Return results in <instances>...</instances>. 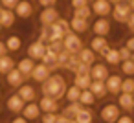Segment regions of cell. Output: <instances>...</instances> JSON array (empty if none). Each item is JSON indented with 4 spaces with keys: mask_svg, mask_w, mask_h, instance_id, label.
Masks as SVG:
<instances>
[{
    "mask_svg": "<svg viewBox=\"0 0 134 123\" xmlns=\"http://www.w3.org/2000/svg\"><path fill=\"white\" fill-rule=\"evenodd\" d=\"M66 79L61 74H52L44 83H41V92L42 96H50L53 99H63L66 92Z\"/></svg>",
    "mask_w": 134,
    "mask_h": 123,
    "instance_id": "1",
    "label": "cell"
},
{
    "mask_svg": "<svg viewBox=\"0 0 134 123\" xmlns=\"http://www.w3.org/2000/svg\"><path fill=\"white\" fill-rule=\"evenodd\" d=\"M119 114H121V108L118 107V103H107L99 108V118L105 123H116Z\"/></svg>",
    "mask_w": 134,
    "mask_h": 123,
    "instance_id": "2",
    "label": "cell"
},
{
    "mask_svg": "<svg viewBox=\"0 0 134 123\" xmlns=\"http://www.w3.org/2000/svg\"><path fill=\"white\" fill-rule=\"evenodd\" d=\"M83 46H85L83 44V39L77 33H74V31H70V33H66L63 37V48L66 52H70V53H79V50Z\"/></svg>",
    "mask_w": 134,
    "mask_h": 123,
    "instance_id": "3",
    "label": "cell"
},
{
    "mask_svg": "<svg viewBox=\"0 0 134 123\" xmlns=\"http://www.w3.org/2000/svg\"><path fill=\"white\" fill-rule=\"evenodd\" d=\"M110 13H112V17H114L116 22L125 24L127 19H129V15L132 13V9L129 6V2H118V4H112V11Z\"/></svg>",
    "mask_w": 134,
    "mask_h": 123,
    "instance_id": "4",
    "label": "cell"
},
{
    "mask_svg": "<svg viewBox=\"0 0 134 123\" xmlns=\"http://www.w3.org/2000/svg\"><path fill=\"white\" fill-rule=\"evenodd\" d=\"M50 75H52V70H50L44 63H39V64L35 63V66H33V70H31V75H30V77H31L35 83H44Z\"/></svg>",
    "mask_w": 134,
    "mask_h": 123,
    "instance_id": "5",
    "label": "cell"
},
{
    "mask_svg": "<svg viewBox=\"0 0 134 123\" xmlns=\"http://www.w3.org/2000/svg\"><path fill=\"white\" fill-rule=\"evenodd\" d=\"M121 75L119 74H108V77L105 79V86H107V94L118 96L121 92Z\"/></svg>",
    "mask_w": 134,
    "mask_h": 123,
    "instance_id": "6",
    "label": "cell"
},
{
    "mask_svg": "<svg viewBox=\"0 0 134 123\" xmlns=\"http://www.w3.org/2000/svg\"><path fill=\"white\" fill-rule=\"evenodd\" d=\"M24 105H26V101H24L19 94H11V96H8V99H6V108H8L9 112H13V114H20L22 108H24Z\"/></svg>",
    "mask_w": 134,
    "mask_h": 123,
    "instance_id": "7",
    "label": "cell"
},
{
    "mask_svg": "<svg viewBox=\"0 0 134 123\" xmlns=\"http://www.w3.org/2000/svg\"><path fill=\"white\" fill-rule=\"evenodd\" d=\"M28 121H35V119H39L41 118V107H39V103L37 101H30V103H26L24 105V108H22V112H20Z\"/></svg>",
    "mask_w": 134,
    "mask_h": 123,
    "instance_id": "8",
    "label": "cell"
},
{
    "mask_svg": "<svg viewBox=\"0 0 134 123\" xmlns=\"http://www.w3.org/2000/svg\"><path fill=\"white\" fill-rule=\"evenodd\" d=\"M92 13H96L97 17H108L112 11V4L108 0H92Z\"/></svg>",
    "mask_w": 134,
    "mask_h": 123,
    "instance_id": "9",
    "label": "cell"
},
{
    "mask_svg": "<svg viewBox=\"0 0 134 123\" xmlns=\"http://www.w3.org/2000/svg\"><path fill=\"white\" fill-rule=\"evenodd\" d=\"M13 11L19 19H30L33 15V4L30 0H19V4L13 8Z\"/></svg>",
    "mask_w": 134,
    "mask_h": 123,
    "instance_id": "10",
    "label": "cell"
},
{
    "mask_svg": "<svg viewBox=\"0 0 134 123\" xmlns=\"http://www.w3.org/2000/svg\"><path fill=\"white\" fill-rule=\"evenodd\" d=\"M57 19H59V11H57L53 6L44 8V9L41 11V15H39V22H41L42 26H50V24H53Z\"/></svg>",
    "mask_w": 134,
    "mask_h": 123,
    "instance_id": "11",
    "label": "cell"
},
{
    "mask_svg": "<svg viewBox=\"0 0 134 123\" xmlns=\"http://www.w3.org/2000/svg\"><path fill=\"white\" fill-rule=\"evenodd\" d=\"M90 77L92 81H105L108 77V68L103 63H94L90 66Z\"/></svg>",
    "mask_w": 134,
    "mask_h": 123,
    "instance_id": "12",
    "label": "cell"
},
{
    "mask_svg": "<svg viewBox=\"0 0 134 123\" xmlns=\"http://www.w3.org/2000/svg\"><path fill=\"white\" fill-rule=\"evenodd\" d=\"M92 31L94 35H101V37H107L110 33V22L107 17H99L94 24H92Z\"/></svg>",
    "mask_w": 134,
    "mask_h": 123,
    "instance_id": "13",
    "label": "cell"
},
{
    "mask_svg": "<svg viewBox=\"0 0 134 123\" xmlns=\"http://www.w3.org/2000/svg\"><path fill=\"white\" fill-rule=\"evenodd\" d=\"M6 83L11 86V88H19L22 83H26V77L17 70V66L15 68H11L8 74H6Z\"/></svg>",
    "mask_w": 134,
    "mask_h": 123,
    "instance_id": "14",
    "label": "cell"
},
{
    "mask_svg": "<svg viewBox=\"0 0 134 123\" xmlns=\"http://www.w3.org/2000/svg\"><path fill=\"white\" fill-rule=\"evenodd\" d=\"M17 94H19L26 103L37 99V90H35V86H33V85H28V83H22V85L17 88Z\"/></svg>",
    "mask_w": 134,
    "mask_h": 123,
    "instance_id": "15",
    "label": "cell"
},
{
    "mask_svg": "<svg viewBox=\"0 0 134 123\" xmlns=\"http://www.w3.org/2000/svg\"><path fill=\"white\" fill-rule=\"evenodd\" d=\"M41 112H59V99H53L50 96H42L39 101Z\"/></svg>",
    "mask_w": 134,
    "mask_h": 123,
    "instance_id": "16",
    "label": "cell"
},
{
    "mask_svg": "<svg viewBox=\"0 0 134 123\" xmlns=\"http://www.w3.org/2000/svg\"><path fill=\"white\" fill-rule=\"evenodd\" d=\"M44 52H46V44L41 42V41H35L28 46V57H31L33 61H41Z\"/></svg>",
    "mask_w": 134,
    "mask_h": 123,
    "instance_id": "17",
    "label": "cell"
},
{
    "mask_svg": "<svg viewBox=\"0 0 134 123\" xmlns=\"http://www.w3.org/2000/svg\"><path fill=\"white\" fill-rule=\"evenodd\" d=\"M118 96H119V97H118V107H119L121 110H125V112H132V110H134V97H132V94L119 92Z\"/></svg>",
    "mask_w": 134,
    "mask_h": 123,
    "instance_id": "18",
    "label": "cell"
},
{
    "mask_svg": "<svg viewBox=\"0 0 134 123\" xmlns=\"http://www.w3.org/2000/svg\"><path fill=\"white\" fill-rule=\"evenodd\" d=\"M15 66H17V70H19V72H20V74H22V75L28 79V77L31 75L33 66H35V61H33L31 57H24V59H20V61H19Z\"/></svg>",
    "mask_w": 134,
    "mask_h": 123,
    "instance_id": "19",
    "label": "cell"
},
{
    "mask_svg": "<svg viewBox=\"0 0 134 123\" xmlns=\"http://www.w3.org/2000/svg\"><path fill=\"white\" fill-rule=\"evenodd\" d=\"M88 20H85V19H77V17H72V20H70V30L74 31V33H77V35H83V33H86L88 31Z\"/></svg>",
    "mask_w": 134,
    "mask_h": 123,
    "instance_id": "20",
    "label": "cell"
},
{
    "mask_svg": "<svg viewBox=\"0 0 134 123\" xmlns=\"http://www.w3.org/2000/svg\"><path fill=\"white\" fill-rule=\"evenodd\" d=\"M15 19H17V15L13 9H6V8L0 9V24H2V28H11L15 24Z\"/></svg>",
    "mask_w": 134,
    "mask_h": 123,
    "instance_id": "21",
    "label": "cell"
},
{
    "mask_svg": "<svg viewBox=\"0 0 134 123\" xmlns=\"http://www.w3.org/2000/svg\"><path fill=\"white\" fill-rule=\"evenodd\" d=\"M107 48H108V41H107V37L96 35V37L90 41V50H92L94 53H101V52L107 50Z\"/></svg>",
    "mask_w": 134,
    "mask_h": 123,
    "instance_id": "22",
    "label": "cell"
},
{
    "mask_svg": "<svg viewBox=\"0 0 134 123\" xmlns=\"http://www.w3.org/2000/svg\"><path fill=\"white\" fill-rule=\"evenodd\" d=\"M101 55H103V59L107 61V64H112V66H116V64H119L121 63V59H119V53H118V50L116 48H107V50H103L101 52Z\"/></svg>",
    "mask_w": 134,
    "mask_h": 123,
    "instance_id": "23",
    "label": "cell"
},
{
    "mask_svg": "<svg viewBox=\"0 0 134 123\" xmlns=\"http://www.w3.org/2000/svg\"><path fill=\"white\" fill-rule=\"evenodd\" d=\"M41 63H44L50 70H57V52H53V50H50V48L46 46V52H44Z\"/></svg>",
    "mask_w": 134,
    "mask_h": 123,
    "instance_id": "24",
    "label": "cell"
},
{
    "mask_svg": "<svg viewBox=\"0 0 134 123\" xmlns=\"http://www.w3.org/2000/svg\"><path fill=\"white\" fill-rule=\"evenodd\" d=\"M74 121L75 123H94V112H92V108L90 107H83L77 112V116L74 118Z\"/></svg>",
    "mask_w": 134,
    "mask_h": 123,
    "instance_id": "25",
    "label": "cell"
},
{
    "mask_svg": "<svg viewBox=\"0 0 134 123\" xmlns=\"http://www.w3.org/2000/svg\"><path fill=\"white\" fill-rule=\"evenodd\" d=\"M77 59L81 61V63H85V64H88V66H92L94 63H96V53L90 50V48H81L79 50V53H77Z\"/></svg>",
    "mask_w": 134,
    "mask_h": 123,
    "instance_id": "26",
    "label": "cell"
},
{
    "mask_svg": "<svg viewBox=\"0 0 134 123\" xmlns=\"http://www.w3.org/2000/svg\"><path fill=\"white\" fill-rule=\"evenodd\" d=\"M88 90L96 96V99H101L107 96V86H105V81H92Z\"/></svg>",
    "mask_w": 134,
    "mask_h": 123,
    "instance_id": "27",
    "label": "cell"
},
{
    "mask_svg": "<svg viewBox=\"0 0 134 123\" xmlns=\"http://www.w3.org/2000/svg\"><path fill=\"white\" fill-rule=\"evenodd\" d=\"M77 88H81V90H85V88H88L90 86V83H92V77H90V74H74V81H72Z\"/></svg>",
    "mask_w": 134,
    "mask_h": 123,
    "instance_id": "28",
    "label": "cell"
},
{
    "mask_svg": "<svg viewBox=\"0 0 134 123\" xmlns=\"http://www.w3.org/2000/svg\"><path fill=\"white\" fill-rule=\"evenodd\" d=\"M4 44H6V48H8V52H19L20 48H22V39L19 37V35H9L6 41H4Z\"/></svg>",
    "mask_w": 134,
    "mask_h": 123,
    "instance_id": "29",
    "label": "cell"
},
{
    "mask_svg": "<svg viewBox=\"0 0 134 123\" xmlns=\"http://www.w3.org/2000/svg\"><path fill=\"white\" fill-rule=\"evenodd\" d=\"M83 108V105L79 103V101H72V103H68L64 108H63V116H66V118H70V119H74L75 116H77V112Z\"/></svg>",
    "mask_w": 134,
    "mask_h": 123,
    "instance_id": "30",
    "label": "cell"
},
{
    "mask_svg": "<svg viewBox=\"0 0 134 123\" xmlns=\"http://www.w3.org/2000/svg\"><path fill=\"white\" fill-rule=\"evenodd\" d=\"M11 68H15V61H13V57L11 55H2L0 57V75H6Z\"/></svg>",
    "mask_w": 134,
    "mask_h": 123,
    "instance_id": "31",
    "label": "cell"
},
{
    "mask_svg": "<svg viewBox=\"0 0 134 123\" xmlns=\"http://www.w3.org/2000/svg\"><path fill=\"white\" fill-rule=\"evenodd\" d=\"M79 103L83 105V107H92L94 103H96V96L88 90V88H85V90H81V96H79Z\"/></svg>",
    "mask_w": 134,
    "mask_h": 123,
    "instance_id": "32",
    "label": "cell"
},
{
    "mask_svg": "<svg viewBox=\"0 0 134 123\" xmlns=\"http://www.w3.org/2000/svg\"><path fill=\"white\" fill-rule=\"evenodd\" d=\"M79 96H81V88H77L75 85L66 86L64 97H66V101H68V103H72V101H79Z\"/></svg>",
    "mask_w": 134,
    "mask_h": 123,
    "instance_id": "33",
    "label": "cell"
},
{
    "mask_svg": "<svg viewBox=\"0 0 134 123\" xmlns=\"http://www.w3.org/2000/svg\"><path fill=\"white\" fill-rule=\"evenodd\" d=\"M121 74L125 77H134V61L132 59L121 61Z\"/></svg>",
    "mask_w": 134,
    "mask_h": 123,
    "instance_id": "34",
    "label": "cell"
},
{
    "mask_svg": "<svg viewBox=\"0 0 134 123\" xmlns=\"http://www.w3.org/2000/svg\"><path fill=\"white\" fill-rule=\"evenodd\" d=\"M70 52H66L64 48L57 53V68H66V64H68V61H70Z\"/></svg>",
    "mask_w": 134,
    "mask_h": 123,
    "instance_id": "35",
    "label": "cell"
},
{
    "mask_svg": "<svg viewBox=\"0 0 134 123\" xmlns=\"http://www.w3.org/2000/svg\"><path fill=\"white\" fill-rule=\"evenodd\" d=\"M90 15H92V9H90L88 6L74 9V17H77V19H85V20H88V19H90Z\"/></svg>",
    "mask_w": 134,
    "mask_h": 123,
    "instance_id": "36",
    "label": "cell"
},
{
    "mask_svg": "<svg viewBox=\"0 0 134 123\" xmlns=\"http://www.w3.org/2000/svg\"><path fill=\"white\" fill-rule=\"evenodd\" d=\"M121 92H127V94H132L134 92V77L121 79Z\"/></svg>",
    "mask_w": 134,
    "mask_h": 123,
    "instance_id": "37",
    "label": "cell"
},
{
    "mask_svg": "<svg viewBox=\"0 0 134 123\" xmlns=\"http://www.w3.org/2000/svg\"><path fill=\"white\" fill-rule=\"evenodd\" d=\"M39 119H41V123H55L57 121V112H42Z\"/></svg>",
    "mask_w": 134,
    "mask_h": 123,
    "instance_id": "38",
    "label": "cell"
},
{
    "mask_svg": "<svg viewBox=\"0 0 134 123\" xmlns=\"http://www.w3.org/2000/svg\"><path fill=\"white\" fill-rule=\"evenodd\" d=\"M77 63H79L77 53H72V55H70V61H68V64H66V70L74 74V70H75V66H77Z\"/></svg>",
    "mask_w": 134,
    "mask_h": 123,
    "instance_id": "39",
    "label": "cell"
},
{
    "mask_svg": "<svg viewBox=\"0 0 134 123\" xmlns=\"http://www.w3.org/2000/svg\"><path fill=\"white\" fill-rule=\"evenodd\" d=\"M118 53H119V59L121 61H127V59H130V50L127 48V46H121V48H118Z\"/></svg>",
    "mask_w": 134,
    "mask_h": 123,
    "instance_id": "40",
    "label": "cell"
},
{
    "mask_svg": "<svg viewBox=\"0 0 134 123\" xmlns=\"http://www.w3.org/2000/svg\"><path fill=\"white\" fill-rule=\"evenodd\" d=\"M74 74H90V66L79 61L77 66H75V70H74Z\"/></svg>",
    "mask_w": 134,
    "mask_h": 123,
    "instance_id": "41",
    "label": "cell"
},
{
    "mask_svg": "<svg viewBox=\"0 0 134 123\" xmlns=\"http://www.w3.org/2000/svg\"><path fill=\"white\" fill-rule=\"evenodd\" d=\"M116 123H134V118L129 114H119V118L116 119Z\"/></svg>",
    "mask_w": 134,
    "mask_h": 123,
    "instance_id": "42",
    "label": "cell"
},
{
    "mask_svg": "<svg viewBox=\"0 0 134 123\" xmlns=\"http://www.w3.org/2000/svg\"><path fill=\"white\" fill-rule=\"evenodd\" d=\"M0 4H2V8H6V9H13L19 4V0H0Z\"/></svg>",
    "mask_w": 134,
    "mask_h": 123,
    "instance_id": "43",
    "label": "cell"
},
{
    "mask_svg": "<svg viewBox=\"0 0 134 123\" xmlns=\"http://www.w3.org/2000/svg\"><path fill=\"white\" fill-rule=\"evenodd\" d=\"M88 2H90V0H72V8L74 9H77V8H85V6H88Z\"/></svg>",
    "mask_w": 134,
    "mask_h": 123,
    "instance_id": "44",
    "label": "cell"
},
{
    "mask_svg": "<svg viewBox=\"0 0 134 123\" xmlns=\"http://www.w3.org/2000/svg\"><path fill=\"white\" fill-rule=\"evenodd\" d=\"M9 123H30V121H28L22 114H15V116L11 118V121H9Z\"/></svg>",
    "mask_w": 134,
    "mask_h": 123,
    "instance_id": "45",
    "label": "cell"
},
{
    "mask_svg": "<svg viewBox=\"0 0 134 123\" xmlns=\"http://www.w3.org/2000/svg\"><path fill=\"white\" fill-rule=\"evenodd\" d=\"M125 24H127L129 31H132V33H134V11L129 15V19H127V22H125Z\"/></svg>",
    "mask_w": 134,
    "mask_h": 123,
    "instance_id": "46",
    "label": "cell"
},
{
    "mask_svg": "<svg viewBox=\"0 0 134 123\" xmlns=\"http://www.w3.org/2000/svg\"><path fill=\"white\" fill-rule=\"evenodd\" d=\"M55 123H75V121L70 119V118H66V116H63V114H57V121Z\"/></svg>",
    "mask_w": 134,
    "mask_h": 123,
    "instance_id": "47",
    "label": "cell"
},
{
    "mask_svg": "<svg viewBox=\"0 0 134 123\" xmlns=\"http://www.w3.org/2000/svg\"><path fill=\"white\" fill-rule=\"evenodd\" d=\"M55 2H57V0H39V4H41L42 8H50V6H55Z\"/></svg>",
    "mask_w": 134,
    "mask_h": 123,
    "instance_id": "48",
    "label": "cell"
},
{
    "mask_svg": "<svg viewBox=\"0 0 134 123\" xmlns=\"http://www.w3.org/2000/svg\"><path fill=\"white\" fill-rule=\"evenodd\" d=\"M125 46H127V48H129L130 52H134V35L127 39V42H125Z\"/></svg>",
    "mask_w": 134,
    "mask_h": 123,
    "instance_id": "49",
    "label": "cell"
},
{
    "mask_svg": "<svg viewBox=\"0 0 134 123\" xmlns=\"http://www.w3.org/2000/svg\"><path fill=\"white\" fill-rule=\"evenodd\" d=\"M6 53H8V48H6L4 41H0V57H2V55H6Z\"/></svg>",
    "mask_w": 134,
    "mask_h": 123,
    "instance_id": "50",
    "label": "cell"
},
{
    "mask_svg": "<svg viewBox=\"0 0 134 123\" xmlns=\"http://www.w3.org/2000/svg\"><path fill=\"white\" fill-rule=\"evenodd\" d=\"M127 2H129V6H130V9L134 11V0H127Z\"/></svg>",
    "mask_w": 134,
    "mask_h": 123,
    "instance_id": "51",
    "label": "cell"
},
{
    "mask_svg": "<svg viewBox=\"0 0 134 123\" xmlns=\"http://www.w3.org/2000/svg\"><path fill=\"white\" fill-rule=\"evenodd\" d=\"M110 4H118V2H127V0H108Z\"/></svg>",
    "mask_w": 134,
    "mask_h": 123,
    "instance_id": "52",
    "label": "cell"
},
{
    "mask_svg": "<svg viewBox=\"0 0 134 123\" xmlns=\"http://www.w3.org/2000/svg\"><path fill=\"white\" fill-rule=\"evenodd\" d=\"M130 59H132V61H134V52H132V53H130Z\"/></svg>",
    "mask_w": 134,
    "mask_h": 123,
    "instance_id": "53",
    "label": "cell"
},
{
    "mask_svg": "<svg viewBox=\"0 0 134 123\" xmlns=\"http://www.w3.org/2000/svg\"><path fill=\"white\" fill-rule=\"evenodd\" d=\"M0 31H2V24H0Z\"/></svg>",
    "mask_w": 134,
    "mask_h": 123,
    "instance_id": "54",
    "label": "cell"
},
{
    "mask_svg": "<svg viewBox=\"0 0 134 123\" xmlns=\"http://www.w3.org/2000/svg\"><path fill=\"white\" fill-rule=\"evenodd\" d=\"M0 112H2V105H0Z\"/></svg>",
    "mask_w": 134,
    "mask_h": 123,
    "instance_id": "55",
    "label": "cell"
},
{
    "mask_svg": "<svg viewBox=\"0 0 134 123\" xmlns=\"http://www.w3.org/2000/svg\"><path fill=\"white\" fill-rule=\"evenodd\" d=\"M0 9H2V4H0Z\"/></svg>",
    "mask_w": 134,
    "mask_h": 123,
    "instance_id": "56",
    "label": "cell"
},
{
    "mask_svg": "<svg viewBox=\"0 0 134 123\" xmlns=\"http://www.w3.org/2000/svg\"><path fill=\"white\" fill-rule=\"evenodd\" d=\"M132 97H134V92H132Z\"/></svg>",
    "mask_w": 134,
    "mask_h": 123,
    "instance_id": "57",
    "label": "cell"
},
{
    "mask_svg": "<svg viewBox=\"0 0 134 123\" xmlns=\"http://www.w3.org/2000/svg\"><path fill=\"white\" fill-rule=\"evenodd\" d=\"M0 94H2V92H0Z\"/></svg>",
    "mask_w": 134,
    "mask_h": 123,
    "instance_id": "58",
    "label": "cell"
}]
</instances>
